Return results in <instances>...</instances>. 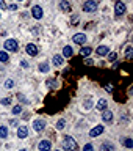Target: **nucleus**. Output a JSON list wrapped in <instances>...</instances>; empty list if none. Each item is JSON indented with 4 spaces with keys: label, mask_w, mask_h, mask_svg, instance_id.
<instances>
[{
    "label": "nucleus",
    "mask_w": 133,
    "mask_h": 151,
    "mask_svg": "<svg viewBox=\"0 0 133 151\" xmlns=\"http://www.w3.org/2000/svg\"><path fill=\"white\" fill-rule=\"evenodd\" d=\"M103 132V126H96V127H92L91 131H89V135L91 137H97V135H100Z\"/></svg>",
    "instance_id": "obj_11"
},
{
    "label": "nucleus",
    "mask_w": 133,
    "mask_h": 151,
    "mask_svg": "<svg viewBox=\"0 0 133 151\" xmlns=\"http://www.w3.org/2000/svg\"><path fill=\"white\" fill-rule=\"evenodd\" d=\"M0 137L2 139H6L8 137V127L6 126H0Z\"/></svg>",
    "instance_id": "obj_20"
},
{
    "label": "nucleus",
    "mask_w": 133,
    "mask_h": 151,
    "mask_svg": "<svg viewBox=\"0 0 133 151\" xmlns=\"http://www.w3.org/2000/svg\"><path fill=\"white\" fill-rule=\"evenodd\" d=\"M115 11H116V17H121L125 14V5L122 2H116L115 5Z\"/></svg>",
    "instance_id": "obj_4"
},
{
    "label": "nucleus",
    "mask_w": 133,
    "mask_h": 151,
    "mask_svg": "<svg viewBox=\"0 0 133 151\" xmlns=\"http://www.w3.org/2000/svg\"><path fill=\"white\" fill-rule=\"evenodd\" d=\"M72 40H74V42H75V44H80V46H83V44H85V41H86V35H85V33H75Z\"/></svg>",
    "instance_id": "obj_5"
},
{
    "label": "nucleus",
    "mask_w": 133,
    "mask_h": 151,
    "mask_svg": "<svg viewBox=\"0 0 133 151\" xmlns=\"http://www.w3.org/2000/svg\"><path fill=\"white\" fill-rule=\"evenodd\" d=\"M21 65L23 66V68H28V63H27V61H25V60H22V61H21Z\"/></svg>",
    "instance_id": "obj_33"
},
{
    "label": "nucleus",
    "mask_w": 133,
    "mask_h": 151,
    "mask_svg": "<svg viewBox=\"0 0 133 151\" xmlns=\"http://www.w3.org/2000/svg\"><path fill=\"white\" fill-rule=\"evenodd\" d=\"M5 50H9V52H16L17 50V41L16 40H6L5 41Z\"/></svg>",
    "instance_id": "obj_3"
},
{
    "label": "nucleus",
    "mask_w": 133,
    "mask_h": 151,
    "mask_svg": "<svg viewBox=\"0 0 133 151\" xmlns=\"http://www.w3.org/2000/svg\"><path fill=\"white\" fill-rule=\"evenodd\" d=\"M63 63H64L63 55H55V57H53V65H55V66H61Z\"/></svg>",
    "instance_id": "obj_17"
},
{
    "label": "nucleus",
    "mask_w": 133,
    "mask_h": 151,
    "mask_svg": "<svg viewBox=\"0 0 133 151\" xmlns=\"http://www.w3.org/2000/svg\"><path fill=\"white\" fill-rule=\"evenodd\" d=\"M0 102H2V106H9V104H11V99H9V98H3Z\"/></svg>",
    "instance_id": "obj_27"
},
{
    "label": "nucleus",
    "mask_w": 133,
    "mask_h": 151,
    "mask_svg": "<svg viewBox=\"0 0 133 151\" xmlns=\"http://www.w3.org/2000/svg\"><path fill=\"white\" fill-rule=\"evenodd\" d=\"M91 107H92V101H91V99H88V101L85 102V109H91Z\"/></svg>",
    "instance_id": "obj_31"
},
{
    "label": "nucleus",
    "mask_w": 133,
    "mask_h": 151,
    "mask_svg": "<svg viewBox=\"0 0 133 151\" xmlns=\"http://www.w3.org/2000/svg\"><path fill=\"white\" fill-rule=\"evenodd\" d=\"M124 145L127 146V148H133V140H132V139H129V137H127V139L124 140Z\"/></svg>",
    "instance_id": "obj_24"
},
{
    "label": "nucleus",
    "mask_w": 133,
    "mask_h": 151,
    "mask_svg": "<svg viewBox=\"0 0 133 151\" xmlns=\"http://www.w3.org/2000/svg\"><path fill=\"white\" fill-rule=\"evenodd\" d=\"M39 71H41V73H49V65H47V63H41L39 65Z\"/></svg>",
    "instance_id": "obj_23"
},
{
    "label": "nucleus",
    "mask_w": 133,
    "mask_h": 151,
    "mask_svg": "<svg viewBox=\"0 0 133 151\" xmlns=\"http://www.w3.org/2000/svg\"><path fill=\"white\" fill-rule=\"evenodd\" d=\"M116 58H117V54H116V52H111V54L108 55V60H110V61H116Z\"/></svg>",
    "instance_id": "obj_25"
},
{
    "label": "nucleus",
    "mask_w": 133,
    "mask_h": 151,
    "mask_svg": "<svg viewBox=\"0 0 133 151\" xmlns=\"http://www.w3.org/2000/svg\"><path fill=\"white\" fill-rule=\"evenodd\" d=\"M83 151H94V148H92V145H91V143H88V145H85Z\"/></svg>",
    "instance_id": "obj_30"
},
{
    "label": "nucleus",
    "mask_w": 133,
    "mask_h": 151,
    "mask_svg": "<svg viewBox=\"0 0 133 151\" xmlns=\"http://www.w3.org/2000/svg\"><path fill=\"white\" fill-rule=\"evenodd\" d=\"M108 50H110V49H108L107 46H99L96 49V54L100 55V57H105V55H108Z\"/></svg>",
    "instance_id": "obj_13"
},
{
    "label": "nucleus",
    "mask_w": 133,
    "mask_h": 151,
    "mask_svg": "<svg viewBox=\"0 0 133 151\" xmlns=\"http://www.w3.org/2000/svg\"><path fill=\"white\" fill-rule=\"evenodd\" d=\"M31 14H33V17H35V19H41L42 17V8L38 6V5H36V6H33L31 8Z\"/></svg>",
    "instance_id": "obj_9"
},
{
    "label": "nucleus",
    "mask_w": 133,
    "mask_h": 151,
    "mask_svg": "<svg viewBox=\"0 0 133 151\" xmlns=\"http://www.w3.org/2000/svg\"><path fill=\"white\" fill-rule=\"evenodd\" d=\"M97 2L96 0H86V2L83 3V11L85 13H94L97 9Z\"/></svg>",
    "instance_id": "obj_2"
},
{
    "label": "nucleus",
    "mask_w": 133,
    "mask_h": 151,
    "mask_svg": "<svg viewBox=\"0 0 133 151\" xmlns=\"http://www.w3.org/2000/svg\"><path fill=\"white\" fill-rule=\"evenodd\" d=\"M50 148H52V143L49 140H41L39 145H38V150L39 151H50Z\"/></svg>",
    "instance_id": "obj_7"
},
{
    "label": "nucleus",
    "mask_w": 133,
    "mask_h": 151,
    "mask_svg": "<svg viewBox=\"0 0 133 151\" xmlns=\"http://www.w3.org/2000/svg\"><path fill=\"white\" fill-rule=\"evenodd\" d=\"M44 127H46V121L44 120H35L33 121V129H35L36 132L44 131Z\"/></svg>",
    "instance_id": "obj_6"
},
{
    "label": "nucleus",
    "mask_w": 133,
    "mask_h": 151,
    "mask_svg": "<svg viewBox=\"0 0 133 151\" xmlns=\"http://www.w3.org/2000/svg\"><path fill=\"white\" fill-rule=\"evenodd\" d=\"M132 46H127V49H125V57H127V58H130V57H132Z\"/></svg>",
    "instance_id": "obj_26"
},
{
    "label": "nucleus",
    "mask_w": 133,
    "mask_h": 151,
    "mask_svg": "<svg viewBox=\"0 0 133 151\" xmlns=\"http://www.w3.org/2000/svg\"><path fill=\"white\" fill-rule=\"evenodd\" d=\"M0 8H2V9H5V8H6V3H5L3 0H0Z\"/></svg>",
    "instance_id": "obj_32"
},
{
    "label": "nucleus",
    "mask_w": 133,
    "mask_h": 151,
    "mask_svg": "<svg viewBox=\"0 0 133 151\" xmlns=\"http://www.w3.org/2000/svg\"><path fill=\"white\" fill-rule=\"evenodd\" d=\"M21 151H28V150H21Z\"/></svg>",
    "instance_id": "obj_35"
},
{
    "label": "nucleus",
    "mask_w": 133,
    "mask_h": 151,
    "mask_svg": "<svg viewBox=\"0 0 133 151\" xmlns=\"http://www.w3.org/2000/svg\"><path fill=\"white\" fill-rule=\"evenodd\" d=\"M28 135V129H27V126H21L17 129V137L19 139H25V137Z\"/></svg>",
    "instance_id": "obj_12"
},
{
    "label": "nucleus",
    "mask_w": 133,
    "mask_h": 151,
    "mask_svg": "<svg viewBox=\"0 0 133 151\" xmlns=\"http://www.w3.org/2000/svg\"><path fill=\"white\" fill-rule=\"evenodd\" d=\"M107 106H108V101H107V99H99L97 104H96V109H99V110H105Z\"/></svg>",
    "instance_id": "obj_15"
},
{
    "label": "nucleus",
    "mask_w": 133,
    "mask_h": 151,
    "mask_svg": "<svg viewBox=\"0 0 133 151\" xmlns=\"http://www.w3.org/2000/svg\"><path fill=\"white\" fill-rule=\"evenodd\" d=\"M25 50H27V54L30 55V57H36V55H38V47H36L35 44H28V46L25 47Z\"/></svg>",
    "instance_id": "obj_8"
},
{
    "label": "nucleus",
    "mask_w": 133,
    "mask_h": 151,
    "mask_svg": "<svg viewBox=\"0 0 133 151\" xmlns=\"http://www.w3.org/2000/svg\"><path fill=\"white\" fill-rule=\"evenodd\" d=\"M100 151H115V146H113L111 143H103L100 146Z\"/></svg>",
    "instance_id": "obj_19"
},
{
    "label": "nucleus",
    "mask_w": 133,
    "mask_h": 151,
    "mask_svg": "<svg viewBox=\"0 0 133 151\" xmlns=\"http://www.w3.org/2000/svg\"><path fill=\"white\" fill-rule=\"evenodd\" d=\"M102 120L105 121V123H111L113 121V113L110 110H103L102 113Z\"/></svg>",
    "instance_id": "obj_14"
},
{
    "label": "nucleus",
    "mask_w": 133,
    "mask_h": 151,
    "mask_svg": "<svg viewBox=\"0 0 133 151\" xmlns=\"http://www.w3.org/2000/svg\"><path fill=\"white\" fill-rule=\"evenodd\" d=\"M60 9L63 13H70V3L68 2V0H61L60 2Z\"/></svg>",
    "instance_id": "obj_10"
},
{
    "label": "nucleus",
    "mask_w": 133,
    "mask_h": 151,
    "mask_svg": "<svg viewBox=\"0 0 133 151\" xmlns=\"http://www.w3.org/2000/svg\"><path fill=\"white\" fill-rule=\"evenodd\" d=\"M63 148L66 151H78V145H77V142H75L74 137L66 135L63 139Z\"/></svg>",
    "instance_id": "obj_1"
},
{
    "label": "nucleus",
    "mask_w": 133,
    "mask_h": 151,
    "mask_svg": "<svg viewBox=\"0 0 133 151\" xmlns=\"http://www.w3.org/2000/svg\"><path fill=\"white\" fill-rule=\"evenodd\" d=\"M64 124H66V120H60L58 123H56V129H58V131H63L64 129Z\"/></svg>",
    "instance_id": "obj_21"
},
{
    "label": "nucleus",
    "mask_w": 133,
    "mask_h": 151,
    "mask_svg": "<svg viewBox=\"0 0 133 151\" xmlns=\"http://www.w3.org/2000/svg\"><path fill=\"white\" fill-rule=\"evenodd\" d=\"M21 110H22V107H21V106L13 107V113H16V115H17V113H21Z\"/></svg>",
    "instance_id": "obj_29"
},
{
    "label": "nucleus",
    "mask_w": 133,
    "mask_h": 151,
    "mask_svg": "<svg viewBox=\"0 0 133 151\" xmlns=\"http://www.w3.org/2000/svg\"><path fill=\"white\" fill-rule=\"evenodd\" d=\"M91 52H92V49L91 47H82V50H80V54H82V57H88V55H91Z\"/></svg>",
    "instance_id": "obj_18"
},
{
    "label": "nucleus",
    "mask_w": 133,
    "mask_h": 151,
    "mask_svg": "<svg viewBox=\"0 0 133 151\" xmlns=\"http://www.w3.org/2000/svg\"><path fill=\"white\" fill-rule=\"evenodd\" d=\"M13 85H14V82H13V80H11V79H8V80H6V82H5V87H6V88H11V87H13Z\"/></svg>",
    "instance_id": "obj_28"
},
{
    "label": "nucleus",
    "mask_w": 133,
    "mask_h": 151,
    "mask_svg": "<svg viewBox=\"0 0 133 151\" xmlns=\"http://www.w3.org/2000/svg\"><path fill=\"white\" fill-rule=\"evenodd\" d=\"M9 124H13V126H16V124H17V121H16V120H11V121H9Z\"/></svg>",
    "instance_id": "obj_34"
},
{
    "label": "nucleus",
    "mask_w": 133,
    "mask_h": 151,
    "mask_svg": "<svg viewBox=\"0 0 133 151\" xmlns=\"http://www.w3.org/2000/svg\"><path fill=\"white\" fill-rule=\"evenodd\" d=\"M8 60H9V57L6 52H0V61H5V63H8Z\"/></svg>",
    "instance_id": "obj_22"
},
{
    "label": "nucleus",
    "mask_w": 133,
    "mask_h": 151,
    "mask_svg": "<svg viewBox=\"0 0 133 151\" xmlns=\"http://www.w3.org/2000/svg\"><path fill=\"white\" fill-rule=\"evenodd\" d=\"M72 55H74V49L70 46H66L63 49V57H68L69 58V57H72Z\"/></svg>",
    "instance_id": "obj_16"
}]
</instances>
